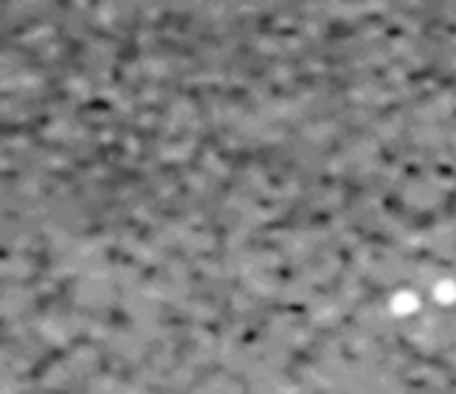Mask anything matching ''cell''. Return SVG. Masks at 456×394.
Listing matches in <instances>:
<instances>
[{
  "mask_svg": "<svg viewBox=\"0 0 456 394\" xmlns=\"http://www.w3.org/2000/svg\"><path fill=\"white\" fill-rule=\"evenodd\" d=\"M389 310H391V316H398V318L414 316L420 310V296L414 290H398L389 298Z\"/></svg>",
  "mask_w": 456,
  "mask_h": 394,
  "instance_id": "6da1fadb",
  "label": "cell"
},
{
  "mask_svg": "<svg viewBox=\"0 0 456 394\" xmlns=\"http://www.w3.org/2000/svg\"><path fill=\"white\" fill-rule=\"evenodd\" d=\"M434 298L439 305H453L456 301V282L453 279H442L434 285Z\"/></svg>",
  "mask_w": 456,
  "mask_h": 394,
  "instance_id": "7a4b0ae2",
  "label": "cell"
}]
</instances>
